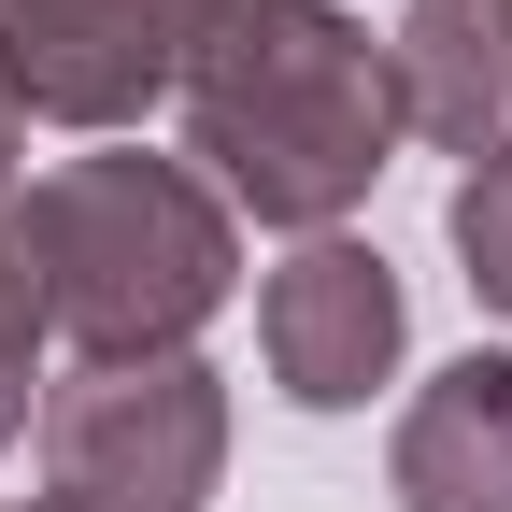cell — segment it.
I'll return each mask as SVG.
<instances>
[{"label": "cell", "instance_id": "6da1fadb", "mask_svg": "<svg viewBox=\"0 0 512 512\" xmlns=\"http://www.w3.org/2000/svg\"><path fill=\"white\" fill-rule=\"evenodd\" d=\"M171 114H185V171L285 242L356 228L370 185L399 171V72L342 0H214Z\"/></svg>", "mask_w": 512, "mask_h": 512}, {"label": "cell", "instance_id": "7a4b0ae2", "mask_svg": "<svg viewBox=\"0 0 512 512\" xmlns=\"http://www.w3.org/2000/svg\"><path fill=\"white\" fill-rule=\"evenodd\" d=\"M29 242H43V313H57V342H86V370L200 356V328L242 285V214L157 143L57 157L29 185Z\"/></svg>", "mask_w": 512, "mask_h": 512}, {"label": "cell", "instance_id": "8fae6325", "mask_svg": "<svg viewBox=\"0 0 512 512\" xmlns=\"http://www.w3.org/2000/svg\"><path fill=\"white\" fill-rule=\"evenodd\" d=\"M15 441H29V384H0V456H15Z\"/></svg>", "mask_w": 512, "mask_h": 512}, {"label": "cell", "instance_id": "30bf717a", "mask_svg": "<svg viewBox=\"0 0 512 512\" xmlns=\"http://www.w3.org/2000/svg\"><path fill=\"white\" fill-rule=\"evenodd\" d=\"M15 157H29V100H15V72H0V185H15Z\"/></svg>", "mask_w": 512, "mask_h": 512}, {"label": "cell", "instance_id": "9c48e42d", "mask_svg": "<svg viewBox=\"0 0 512 512\" xmlns=\"http://www.w3.org/2000/svg\"><path fill=\"white\" fill-rule=\"evenodd\" d=\"M43 342H57V313H43V242H29V200L0 185V384H43Z\"/></svg>", "mask_w": 512, "mask_h": 512}, {"label": "cell", "instance_id": "8992f818", "mask_svg": "<svg viewBox=\"0 0 512 512\" xmlns=\"http://www.w3.org/2000/svg\"><path fill=\"white\" fill-rule=\"evenodd\" d=\"M384 72H399V128L441 157H512V0H399L384 29Z\"/></svg>", "mask_w": 512, "mask_h": 512}, {"label": "cell", "instance_id": "277c9868", "mask_svg": "<svg viewBox=\"0 0 512 512\" xmlns=\"http://www.w3.org/2000/svg\"><path fill=\"white\" fill-rule=\"evenodd\" d=\"M200 29H214V0H0V72L43 128L114 143L185 86Z\"/></svg>", "mask_w": 512, "mask_h": 512}, {"label": "cell", "instance_id": "5b68a950", "mask_svg": "<svg viewBox=\"0 0 512 512\" xmlns=\"http://www.w3.org/2000/svg\"><path fill=\"white\" fill-rule=\"evenodd\" d=\"M399 342H413V299L384 271V242H356V228L285 242V271L256 285V356L299 413H370L399 384Z\"/></svg>", "mask_w": 512, "mask_h": 512}, {"label": "cell", "instance_id": "ba28073f", "mask_svg": "<svg viewBox=\"0 0 512 512\" xmlns=\"http://www.w3.org/2000/svg\"><path fill=\"white\" fill-rule=\"evenodd\" d=\"M441 228H456V271H470V299H484V313H512V157L456 171Z\"/></svg>", "mask_w": 512, "mask_h": 512}, {"label": "cell", "instance_id": "52a82bcc", "mask_svg": "<svg viewBox=\"0 0 512 512\" xmlns=\"http://www.w3.org/2000/svg\"><path fill=\"white\" fill-rule=\"evenodd\" d=\"M384 498L399 512H512V356L470 342L456 370L413 384L399 441H384Z\"/></svg>", "mask_w": 512, "mask_h": 512}, {"label": "cell", "instance_id": "7c38bea8", "mask_svg": "<svg viewBox=\"0 0 512 512\" xmlns=\"http://www.w3.org/2000/svg\"><path fill=\"white\" fill-rule=\"evenodd\" d=\"M0 512H72V498H0Z\"/></svg>", "mask_w": 512, "mask_h": 512}, {"label": "cell", "instance_id": "3957f363", "mask_svg": "<svg viewBox=\"0 0 512 512\" xmlns=\"http://www.w3.org/2000/svg\"><path fill=\"white\" fill-rule=\"evenodd\" d=\"M214 484H228V370L214 356H114L43 399V498L214 512Z\"/></svg>", "mask_w": 512, "mask_h": 512}]
</instances>
